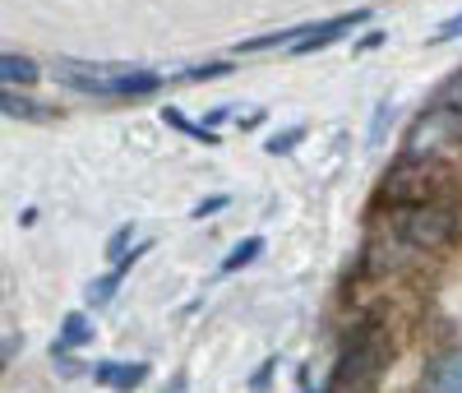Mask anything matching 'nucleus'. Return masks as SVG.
I'll return each mask as SVG.
<instances>
[{
    "label": "nucleus",
    "mask_w": 462,
    "mask_h": 393,
    "mask_svg": "<svg viewBox=\"0 0 462 393\" xmlns=\"http://www.w3.org/2000/svg\"><path fill=\"white\" fill-rule=\"evenodd\" d=\"M162 121L171 126V130H180L185 139H195V144H217L222 135H213V126H199V121H189L185 111H176V107H162Z\"/></svg>",
    "instance_id": "obj_11"
},
{
    "label": "nucleus",
    "mask_w": 462,
    "mask_h": 393,
    "mask_svg": "<svg viewBox=\"0 0 462 393\" xmlns=\"http://www.w3.org/2000/svg\"><path fill=\"white\" fill-rule=\"evenodd\" d=\"M383 366H389V342H383V333L374 324H361L352 338L342 342L337 370H333L324 393H374Z\"/></svg>",
    "instance_id": "obj_1"
},
{
    "label": "nucleus",
    "mask_w": 462,
    "mask_h": 393,
    "mask_svg": "<svg viewBox=\"0 0 462 393\" xmlns=\"http://www.w3.org/2000/svg\"><path fill=\"white\" fill-rule=\"evenodd\" d=\"M88 342H93V320H88V314H79V310H74V314H65L60 338L51 342V357H65L69 347H88Z\"/></svg>",
    "instance_id": "obj_9"
},
{
    "label": "nucleus",
    "mask_w": 462,
    "mask_h": 393,
    "mask_svg": "<svg viewBox=\"0 0 462 393\" xmlns=\"http://www.w3.org/2000/svg\"><path fill=\"white\" fill-rule=\"evenodd\" d=\"M42 79V70H37V61L28 56H10V51H0V84H37Z\"/></svg>",
    "instance_id": "obj_10"
},
{
    "label": "nucleus",
    "mask_w": 462,
    "mask_h": 393,
    "mask_svg": "<svg viewBox=\"0 0 462 393\" xmlns=\"http://www.w3.org/2000/svg\"><path fill=\"white\" fill-rule=\"evenodd\" d=\"M60 84L88 98H148L167 84L158 70H93V65H60Z\"/></svg>",
    "instance_id": "obj_2"
},
{
    "label": "nucleus",
    "mask_w": 462,
    "mask_h": 393,
    "mask_svg": "<svg viewBox=\"0 0 462 393\" xmlns=\"http://www.w3.org/2000/svg\"><path fill=\"white\" fill-rule=\"evenodd\" d=\"M402 236H407V246H444L453 236V218L420 204V209H411L402 218Z\"/></svg>",
    "instance_id": "obj_4"
},
{
    "label": "nucleus",
    "mask_w": 462,
    "mask_h": 393,
    "mask_svg": "<svg viewBox=\"0 0 462 393\" xmlns=\"http://www.w3.org/2000/svg\"><path fill=\"white\" fill-rule=\"evenodd\" d=\"M130 236H134V222H125L121 231H116V236H111V246H106V255H111L116 264H121V259H125V241H130Z\"/></svg>",
    "instance_id": "obj_18"
},
{
    "label": "nucleus",
    "mask_w": 462,
    "mask_h": 393,
    "mask_svg": "<svg viewBox=\"0 0 462 393\" xmlns=\"http://www.w3.org/2000/svg\"><path fill=\"white\" fill-rule=\"evenodd\" d=\"M231 200H226V194H208V200H199L195 209H189V218H213V213H222Z\"/></svg>",
    "instance_id": "obj_17"
},
{
    "label": "nucleus",
    "mask_w": 462,
    "mask_h": 393,
    "mask_svg": "<svg viewBox=\"0 0 462 393\" xmlns=\"http://www.w3.org/2000/svg\"><path fill=\"white\" fill-rule=\"evenodd\" d=\"M430 107H435V111H448V116H457V121H462V70H457V74H448L444 84L435 89Z\"/></svg>",
    "instance_id": "obj_12"
},
{
    "label": "nucleus",
    "mask_w": 462,
    "mask_h": 393,
    "mask_svg": "<svg viewBox=\"0 0 462 393\" xmlns=\"http://www.w3.org/2000/svg\"><path fill=\"white\" fill-rule=\"evenodd\" d=\"M0 111H10V116H28V121L47 116L42 107H32V102H23V98H10V93H0Z\"/></svg>",
    "instance_id": "obj_16"
},
{
    "label": "nucleus",
    "mask_w": 462,
    "mask_h": 393,
    "mask_svg": "<svg viewBox=\"0 0 462 393\" xmlns=\"http://www.w3.org/2000/svg\"><path fill=\"white\" fill-rule=\"evenodd\" d=\"M457 126V116H448V111H426V116H420V121H416V130H411V139H407V153H420V148H435L448 130Z\"/></svg>",
    "instance_id": "obj_7"
},
{
    "label": "nucleus",
    "mask_w": 462,
    "mask_h": 393,
    "mask_svg": "<svg viewBox=\"0 0 462 393\" xmlns=\"http://www.w3.org/2000/svg\"><path fill=\"white\" fill-rule=\"evenodd\" d=\"M453 37H462V14H448V19L426 37V42H430V47H444V42H453Z\"/></svg>",
    "instance_id": "obj_14"
},
{
    "label": "nucleus",
    "mask_w": 462,
    "mask_h": 393,
    "mask_svg": "<svg viewBox=\"0 0 462 393\" xmlns=\"http://www.w3.org/2000/svg\"><path fill=\"white\" fill-rule=\"evenodd\" d=\"M361 23H370V10H352V14H337V19H324V23H310V33L300 37V42L287 47V56H310V51H324L342 37H352Z\"/></svg>",
    "instance_id": "obj_3"
},
{
    "label": "nucleus",
    "mask_w": 462,
    "mask_h": 393,
    "mask_svg": "<svg viewBox=\"0 0 462 393\" xmlns=\"http://www.w3.org/2000/svg\"><path fill=\"white\" fill-rule=\"evenodd\" d=\"M93 379H97L102 388L130 393V388H139V384L148 379V366H143V361H97V366H93Z\"/></svg>",
    "instance_id": "obj_6"
},
{
    "label": "nucleus",
    "mask_w": 462,
    "mask_h": 393,
    "mask_svg": "<svg viewBox=\"0 0 462 393\" xmlns=\"http://www.w3.org/2000/svg\"><path fill=\"white\" fill-rule=\"evenodd\" d=\"M420 393H462V347H448L426 366Z\"/></svg>",
    "instance_id": "obj_5"
},
{
    "label": "nucleus",
    "mask_w": 462,
    "mask_h": 393,
    "mask_svg": "<svg viewBox=\"0 0 462 393\" xmlns=\"http://www.w3.org/2000/svg\"><path fill=\"white\" fill-rule=\"evenodd\" d=\"M167 393H189V375H185V370H176V375H171V384H167Z\"/></svg>",
    "instance_id": "obj_19"
},
{
    "label": "nucleus",
    "mask_w": 462,
    "mask_h": 393,
    "mask_svg": "<svg viewBox=\"0 0 462 393\" xmlns=\"http://www.w3.org/2000/svg\"><path fill=\"white\" fill-rule=\"evenodd\" d=\"M139 255H148V246H139V250H134L130 259H121V264H116L111 273H102V278H93V283L84 287V301H88L93 310H97V305H106V301H111L116 292H121V278H125V273H130V264H134Z\"/></svg>",
    "instance_id": "obj_8"
},
{
    "label": "nucleus",
    "mask_w": 462,
    "mask_h": 393,
    "mask_svg": "<svg viewBox=\"0 0 462 393\" xmlns=\"http://www.w3.org/2000/svg\"><path fill=\"white\" fill-rule=\"evenodd\" d=\"M300 139H305V126H291V130H282V135H273V139H268L263 148H268V153H291V148H296Z\"/></svg>",
    "instance_id": "obj_15"
},
{
    "label": "nucleus",
    "mask_w": 462,
    "mask_h": 393,
    "mask_svg": "<svg viewBox=\"0 0 462 393\" xmlns=\"http://www.w3.org/2000/svg\"><path fill=\"white\" fill-rule=\"evenodd\" d=\"M263 255V236H245V241L231 250L226 259H222V273H236V268H245V264H254Z\"/></svg>",
    "instance_id": "obj_13"
}]
</instances>
